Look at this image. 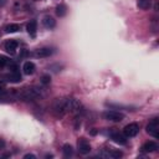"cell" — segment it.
Instances as JSON below:
<instances>
[{
    "label": "cell",
    "mask_w": 159,
    "mask_h": 159,
    "mask_svg": "<svg viewBox=\"0 0 159 159\" xmlns=\"http://www.w3.org/2000/svg\"><path fill=\"white\" fill-rule=\"evenodd\" d=\"M41 91L36 87H30V88H24L17 93V97L24 99V101H35L41 97Z\"/></svg>",
    "instance_id": "obj_1"
},
{
    "label": "cell",
    "mask_w": 159,
    "mask_h": 159,
    "mask_svg": "<svg viewBox=\"0 0 159 159\" xmlns=\"http://www.w3.org/2000/svg\"><path fill=\"white\" fill-rule=\"evenodd\" d=\"M63 103H65V111L66 113H80L82 112V104L78 99L76 98H72V97H67V98H63Z\"/></svg>",
    "instance_id": "obj_2"
},
{
    "label": "cell",
    "mask_w": 159,
    "mask_h": 159,
    "mask_svg": "<svg viewBox=\"0 0 159 159\" xmlns=\"http://www.w3.org/2000/svg\"><path fill=\"white\" fill-rule=\"evenodd\" d=\"M147 133L150 134L154 138H159V119L153 118L148 124H147Z\"/></svg>",
    "instance_id": "obj_3"
},
{
    "label": "cell",
    "mask_w": 159,
    "mask_h": 159,
    "mask_svg": "<svg viewBox=\"0 0 159 159\" xmlns=\"http://www.w3.org/2000/svg\"><path fill=\"white\" fill-rule=\"evenodd\" d=\"M139 133V124L138 123H129L128 125H125L123 128V134L127 138H132L135 137Z\"/></svg>",
    "instance_id": "obj_4"
},
{
    "label": "cell",
    "mask_w": 159,
    "mask_h": 159,
    "mask_svg": "<svg viewBox=\"0 0 159 159\" xmlns=\"http://www.w3.org/2000/svg\"><path fill=\"white\" fill-rule=\"evenodd\" d=\"M103 117L111 122H120L124 119V114L118 111H107L103 113Z\"/></svg>",
    "instance_id": "obj_5"
},
{
    "label": "cell",
    "mask_w": 159,
    "mask_h": 159,
    "mask_svg": "<svg viewBox=\"0 0 159 159\" xmlns=\"http://www.w3.org/2000/svg\"><path fill=\"white\" fill-rule=\"evenodd\" d=\"M77 148H78V152H80L81 154H88V153L91 152V144H89L88 140L84 139V138L78 139V142H77Z\"/></svg>",
    "instance_id": "obj_6"
},
{
    "label": "cell",
    "mask_w": 159,
    "mask_h": 159,
    "mask_svg": "<svg viewBox=\"0 0 159 159\" xmlns=\"http://www.w3.org/2000/svg\"><path fill=\"white\" fill-rule=\"evenodd\" d=\"M17 46H19V42L16 40H7L4 43V48L9 53H15V50L17 48Z\"/></svg>",
    "instance_id": "obj_7"
},
{
    "label": "cell",
    "mask_w": 159,
    "mask_h": 159,
    "mask_svg": "<svg viewBox=\"0 0 159 159\" xmlns=\"http://www.w3.org/2000/svg\"><path fill=\"white\" fill-rule=\"evenodd\" d=\"M111 138L113 139V142H116L117 144H127V137L119 132H113L111 133Z\"/></svg>",
    "instance_id": "obj_8"
},
{
    "label": "cell",
    "mask_w": 159,
    "mask_h": 159,
    "mask_svg": "<svg viewBox=\"0 0 159 159\" xmlns=\"http://www.w3.org/2000/svg\"><path fill=\"white\" fill-rule=\"evenodd\" d=\"M157 149H158V144H157L155 142H153V140L144 143V144L142 145V148H140V150H142L143 153H150V152H155Z\"/></svg>",
    "instance_id": "obj_9"
},
{
    "label": "cell",
    "mask_w": 159,
    "mask_h": 159,
    "mask_svg": "<svg viewBox=\"0 0 159 159\" xmlns=\"http://www.w3.org/2000/svg\"><path fill=\"white\" fill-rule=\"evenodd\" d=\"M51 55H52V50L50 47H42L34 52V56H36V57H48Z\"/></svg>",
    "instance_id": "obj_10"
},
{
    "label": "cell",
    "mask_w": 159,
    "mask_h": 159,
    "mask_svg": "<svg viewBox=\"0 0 159 159\" xmlns=\"http://www.w3.org/2000/svg\"><path fill=\"white\" fill-rule=\"evenodd\" d=\"M6 80H7L9 82L17 83V82L21 81V75H20V72H19L17 70H15V71H10V73L6 76Z\"/></svg>",
    "instance_id": "obj_11"
},
{
    "label": "cell",
    "mask_w": 159,
    "mask_h": 159,
    "mask_svg": "<svg viewBox=\"0 0 159 159\" xmlns=\"http://www.w3.org/2000/svg\"><path fill=\"white\" fill-rule=\"evenodd\" d=\"M99 155L104 157V158H120L122 153L118 150H102L99 153Z\"/></svg>",
    "instance_id": "obj_12"
},
{
    "label": "cell",
    "mask_w": 159,
    "mask_h": 159,
    "mask_svg": "<svg viewBox=\"0 0 159 159\" xmlns=\"http://www.w3.org/2000/svg\"><path fill=\"white\" fill-rule=\"evenodd\" d=\"M42 25H43L46 29H53V27L56 26V21H55V19H53L52 16L47 15V16H45V17L42 19Z\"/></svg>",
    "instance_id": "obj_13"
},
{
    "label": "cell",
    "mask_w": 159,
    "mask_h": 159,
    "mask_svg": "<svg viewBox=\"0 0 159 159\" xmlns=\"http://www.w3.org/2000/svg\"><path fill=\"white\" fill-rule=\"evenodd\" d=\"M35 68H36L35 67V63L31 62V61H26L24 63V66H22V71H24L25 75H32L35 72Z\"/></svg>",
    "instance_id": "obj_14"
},
{
    "label": "cell",
    "mask_w": 159,
    "mask_h": 159,
    "mask_svg": "<svg viewBox=\"0 0 159 159\" xmlns=\"http://www.w3.org/2000/svg\"><path fill=\"white\" fill-rule=\"evenodd\" d=\"M26 30H27V32L34 37V36L36 35V31H37V22H36V20H31V21L27 24Z\"/></svg>",
    "instance_id": "obj_15"
},
{
    "label": "cell",
    "mask_w": 159,
    "mask_h": 159,
    "mask_svg": "<svg viewBox=\"0 0 159 159\" xmlns=\"http://www.w3.org/2000/svg\"><path fill=\"white\" fill-rule=\"evenodd\" d=\"M20 30V25L19 24H9L5 26V32L7 34H12V32H17Z\"/></svg>",
    "instance_id": "obj_16"
},
{
    "label": "cell",
    "mask_w": 159,
    "mask_h": 159,
    "mask_svg": "<svg viewBox=\"0 0 159 159\" xmlns=\"http://www.w3.org/2000/svg\"><path fill=\"white\" fill-rule=\"evenodd\" d=\"M137 5L142 10H148L152 6V0H138Z\"/></svg>",
    "instance_id": "obj_17"
},
{
    "label": "cell",
    "mask_w": 159,
    "mask_h": 159,
    "mask_svg": "<svg viewBox=\"0 0 159 159\" xmlns=\"http://www.w3.org/2000/svg\"><path fill=\"white\" fill-rule=\"evenodd\" d=\"M62 153H63V155H65L66 158L71 157V155L73 154V148H72V145H71V144H63V147H62Z\"/></svg>",
    "instance_id": "obj_18"
},
{
    "label": "cell",
    "mask_w": 159,
    "mask_h": 159,
    "mask_svg": "<svg viewBox=\"0 0 159 159\" xmlns=\"http://www.w3.org/2000/svg\"><path fill=\"white\" fill-rule=\"evenodd\" d=\"M66 12H67V9H66V6H65L63 4H60V5L56 6V15H57V16L63 17V16L66 15Z\"/></svg>",
    "instance_id": "obj_19"
},
{
    "label": "cell",
    "mask_w": 159,
    "mask_h": 159,
    "mask_svg": "<svg viewBox=\"0 0 159 159\" xmlns=\"http://www.w3.org/2000/svg\"><path fill=\"white\" fill-rule=\"evenodd\" d=\"M7 63H9V58H7L6 56L0 55V68H4Z\"/></svg>",
    "instance_id": "obj_20"
},
{
    "label": "cell",
    "mask_w": 159,
    "mask_h": 159,
    "mask_svg": "<svg viewBox=\"0 0 159 159\" xmlns=\"http://www.w3.org/2000/svg\"><path fill=\"white\" fill-rule=\"evenodd\" d=\"M61 68H62V66L61 65H58V63H56V65H50L48 66V70H51L52 72H58V71H61Z\"/></svg>",
    "instance_id": "obj_21"
},
{
    "label": "cell",
    "mask_w": 159,
    "mask_h": 159,
    "mask_svg": "<svg viewBox=\"0 0 159 159\" xmlns=\"http://www.w3.org/2000/svg\"><path fill=\"white\" fill-rule=\"evenodd\" d=\"M50 82H51L50 75H42V76H41V83H42V84H48Z\"/></svg>",
    "instance_id": "obj_22"
},
{
    "label": "cell",
    "mask_w": 159,
    "mask_h": 159,
    "mask_svg": "<svg viewBox=\"0 0 159 159\" xmlns=\"http://www.w3.org/2000/svg\"><path fill=\"white\" fill-rule=\"evenodd\" d=\"M24 159H36V157L34 154H25L24 155Z\"/></svg>",
    "instance_id": "obj_23"
},
{
    "label": "cell",
    "mask_w": 159,
    "mask_h": 159,
    "mask_svg": "<svg viewBox=\"0 0 159 159\" xmlns=\"http://www.w3.org/2000/svg\"><path fill=\"white\" fill-rule=\"evenodd\" d=\"M4 147H5V142L2 139H0V149H2Z\"/></svg>",
    "instance_id": "obj_24"
},
{
    "label": "cell",
    "mask_w": 159,
    "mask_h": 159,
    "mask_svg": "<svg viewBox=\"0 0 159 159\" xmlns=\"http://www.w3.org/2000/svg\"><path fill=\"white\" fill-rule=\"evenodd\" d=\"M2 88H5V82H4V81H0V91H1Z\"/></svg>",
    "instance_id": "obj_25"
}]
</instances>
